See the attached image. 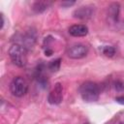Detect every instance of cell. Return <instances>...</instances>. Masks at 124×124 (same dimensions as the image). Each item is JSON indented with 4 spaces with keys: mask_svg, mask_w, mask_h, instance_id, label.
Segmentation results:
<instances>
[{
    "mask_svg": "<svg viewBox=\"0 0 124 124\" xmlns=\"http://www.w3.org/2000/svg\"><path fill=\"white\" fill-rule=\"evenodd\" d=\"M79 94L85 102H95L100 96V87L96 82L84 81L79 86Z\"/></svg>",
    "mask_w": 124,
    "mask_h": 124,
    "instance_id": "1",
    "label": "cell"
},
{
    "mask_svg": "<svg viewBox=\"0 0 124 124\" xmlns=\"http://www.w3.org/2000/svg\"><path fill=\"white\" fill-rule=\"evenodd\" d=\"M9 56L13 63L17 67H24L27 63L26 49L17 44H14L9 48Z\"/></svg>",
    "mask_w": 124,
    "mask_h": 124,
    "instance_id": "2",
    "label": "cell"
},
{
    "mask_svg": "<svg viewBox=\"0 0 124 124\" xmlns=\"http://www.w3.org/2000/svg\"><path fill=\"white\" fill-rule=\"evenodd\" d=\"M11 93L16 97H22L27 93L28 84L21 77H16L10 84Z\"/></svg>",
    "mask_w": 124,
    "mask_h": 124,
    "instance_id": "3",
    "label": "cell"
},
{
    "mask_svg": "<svg viewBox=\"0 0 124 124\" xmlns=\"http://www.w3.org/2000/svg\"><path fill=\"white\" fill-rule=\"evenodd\" d=\"M88 46L82 44H76L67 49V55L72 59H80L87 55Z\"/></svg>",
    "mask_w": 124,
    "mask_h": 124,
    "instance_id": "4",
    "label": "cell"
},
{
    "mask_svg": "<svg viewBox=\"0 0 124 124\" xmlns=\"http://www.w3.org/2000/svg\"><path fill=\"white\" fill-rule=\"evenodd\" d=\"M62 100H63V87L61 83L57 82L54 85L53 89L49 92L47 96V101L51 105H58L62 102Z\"/></svg>",
    "mask_w": 124,
    "mask_h": 124,
    "instance_id": "5",
    "label": "cell"
},
{
    "mask_svg": "<svg viewBox=\"0 0 124 124\" xmlns=\"http://www.w3.org/2000/svg\"><path fill=\"white\" fill-rule=\"evenodd\" d=\"M36 42V35L35 32H27L23 35L19 36V40L17 45L23 46L25 49L27 47H32Z\"/></svg>",
    "mask_w": 124,
    "mask_h": 124,
    "instance_id": "6",
    "label": "cell"
},
{
    "mask_svg": "<svg viewBox=\"0 0 124 124\" xmlns=\"http://www.w3.org/2000/svg\"><path fill=\"white\" fill-rule=\"evenodd\" d=\"M94 7L92 6H82L77 9L74 12V16L79 19H87L92 16L93 12H94Z\"/></svg>",
    "mask_w": 124,
    "mask_h": 124,
    "instance_id": "7",
    "label": "cell"
},
{
    "mask_svg": "<svg viewBox=\"0 0 124 124\" xmlns=\"http://www.w3.org/2000/svg\"><path fill=\"white\" fill-rule=\"evenodd\" d=\"M70 35L74 37H83L88 33V28L84 24H74L69 28Z\"/></svg>",
    "mask_w": 124,
    "mask_h": 124,
    "instance_id": "8",
    "label": "cell"
},
{
    "mask_svg": "<svg viewBox=\"0 0 124 124\" xmlns=\"http://www.w3.org/2000/svg\"><path fill=\"white\" fill-rule=\"evenodd\" d=\"M51 3L50 2H46V1H39V2H36L34 5H33V10L36 12V13H42L44 11H46L48 6L50 5Z\"/></svg>",
    "mask_w": 124,
    "mask_h": 124,
    "instance_id": "9",
    "label": "cell"
},
{
    "mask_svg": "<svg viewBox=\"0 0 124 124\" xmlns=\"http://www.w3.org/2000/svg\"><path fill=\"white\" fill-rule=\"evenodd\" d=\"M108 16L110 17H112L114 21L118 19V16H119V5L117 3H113V4H111L109 6Z\"/></svg>",
    "mask_w": 124,
    "mask_h": 124,
    "instance_id": "10",
    "label": "cell"
},
{
    "mask_svg": "<svg viewBox=\"0 0 124 124\" xmlns=\"http://www.w3.org/2000/svg\"><path fill=\"white\" fill-rule=\"evenodd\" d=\"M60 65H61V59H60V58H57V59L51 61V62L48 64V69H49L51 72H56V71L59 70Z\"/></svg>",
    "mask_w": 124,
    "mask_h": 124,
    "instance_id": "11",
    "label": "cell"
},
{
    "mask_svg": "<svg viewBox=\"0 0 124 124\" xmlns=\"http://www.w3.org/2000/svg\"><path fill=\"white\" fill-rule=\"evenodd\" d=\"M103 53L108 57H112L115 54V48L111 46H106L103 47Z\"/></svg>",
    "mask_w": 124,
    "mask_h": 124,
    "instance_id": "12",
    "label": "cell"
},
{
    "mask_svg": "<svg viewBox=\"0 0 124 124\" xmlns=\"http://www.w3.org/2000/svg\"><path fill=\"white\" fill-rule=\"evenodd\" d=\"M114 87L117 91H121L124 89V82H122L121 80H116L114 82Z\"/></svg>",
    "mask_w": 124,
    "mask_h": 124,
    "instance_id": "13",
    "label": "cell"
},
{
    "mask_svg": "<svg viewBox=\"0 0 124 124\" xmlns=\"http://www.w3.org/2000/svg\"><path fill=\"white\" fill-rule=\"evenodd\" d=\"M115 101H116L117 103L121 104V105H124V97H122V96H120V97H116V98H115Z\"/></svg>",
    "mask_w": 124,
    "mask_h": 124,
    "instance_id": "14",
    "label": "cell"
},
{
    "mask_svg": "<svg viewBox=\"0 0 124 124\" xmlns=\"http://www.w3.org/2000/svg\"><path fill=\"white\" fill-rule=\"evenodd\" d=\"M52 52H53L52 49H50V48H48V47L45 50V53H46V55H47V56H50V55L52 54Z\"/></svg>",
    "mask_w": 124,
    "mask_h": 124,
    "instance_id": "15",
    "label": "cell"
},
{
    "mask_svg": "<svg viewBox=\"0 0 124 124\" xmlns=\"http://www.w3.org/2000/svg\"><path fill=\"white\" fill-rule=\"evenodd\" d=\"M61 4H62L63 6H71V5H74L75 2H74V1H72V2H62Z\"/></svg>",
    "mask_w": 124,
    "mask_h": 124,
    "instance_id": "16",
    "label": "cell"
},
{
    "mask_svg": "<svg viewBox=\"0 0 124 124\" xmlns=\"http://www.w3.org/2000/svg\"><path fill=\"white\" fill-rule=\"evenodd\" d=\"M0 17H1V28H3V25H4V16H3L2 14L0 15Z\"/></svg>",
    "mask_w": 124,
    "mask_h": 124,
    "instance_id": "17",
    "label": "cell"
},
{
    "mask_svg": "<svg viewBox=\"0 0 124 124\" xmlns=\"http://www.w3.org/2000/svg\"><path fill=\"white\" fill-rule=\"evenodd\" d=\"M83 124H90V123H88V122H86V123H83Z\"/></svg>",
    "mask_w": 124,
    "mask_h": 124,
    "instance_id": "18",
    "label": "cell"
}]
</instances>
